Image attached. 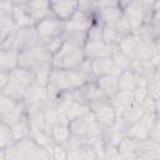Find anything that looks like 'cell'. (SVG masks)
<instances>
[{"instance_id": "13", "label": "cell", "mask_w": 160, "mask_h": 160, "mask_svg": "<svg viewBox=\"0 0 160 160\" xmlns=\"http://www.w3.org/2000/svg\"><path fill=\"white\" fill-rule=\"evenodd\" d=\"M136 160H150V158H149L148 155H140Z\"/></svg>"}, {"instance_id": "4", "label": "cell", "mask_w": 160, "mask_h": 160, "mask_svg": "<svg viewBox=\"0 0 160 160\" xmlns=\"http://www.w3.org/2000/svg\"><path fill=\"white\" fill-rule=\"evenodd\" d=\"M118 49L116 45H110L105 42L104 40L101 41H90L88 40L86 44L84 45V52L86 59L89 60H95V59H101V58H111L112 52Z\"/></svg>"}, {"instance_id": "9", "label": "cell", "mask_w": 160, "mask_h": 160, "mask_svg": "<svg viewBox=\"0 0 160 160\" xmlns=\"http://www.w3.org/2000/svg\"><path fill=\"white\" fill-rule=\"evenodd\" d=\"M118 85H119V90H122V91H135V89L138 88L136 74L132 72L131 70L122 71L121 75L118 78Z\"/></svg>"}, {"instance_id": "7", "label": "cell", "mask_w": 160, "mask_h": 160, "mask_svg": "<svg viewBox=\"0 0 160 160\" xmlns=\"http://www.w3.org/2000/svg\"><path fill=\"white\" fill-rule=\"evenodd\" d=\"M98 89L109 99L114 98L119 91L118 78L111 75H102L98 78Z\"/></svg>"}, {"instance_id": "5", "label": "cell", "mask_w": 160, "mask_h": 160, "mask_svg": "<svg viewBox=\"0 0 160 160\" xmlns=\"http://www.w3.org/2000/svg\"><path fill=\"white\" fill-rule=\"evenodd\" d=\"M78 5L79 2L74 1H52L50 2V10L54 16L65 22L70 20L78 11Z\"/></svg>"}, {"instance_id": "6", "label": "cell", "mask_w": 160, "mask_h": 160, "mask_svg": "<svg viewBox=\"0 0 160 160\" xmlns=\"http://www.w3.org/2000/svg\"><path fill=\"white\" fill-rule=\"evenodd\" d=\"M25 8L28 14L31 16L34 22H39L40 20L48 18L51 15L50 10V2L48 1H31V2H25Z\"/></svg>"}, {"instance_id": "12", "label": "cell", "mask_w": 160, "mask_h": 160, "mask_svg": "<svg viewBox=\"0 0 160 160\" xmlns=\"http://www.w3.org/2000/svg\"><path fill=\"white\" fill-rule=\"evenodd\" d=\"M52 159L54 160H68V151L62 146L55 145L52 148Z\"/></svg>"}, {"instance_id": "2", "label": "cell", "mask_w": 160, "mask_h": 160, "mask_svg": "<svg viewBox=\"0 0 160 160\" xmlns=\"http://www.w3.org/2000/svg\"><path fill=\"white\" fill-rule=\"evenodd\" d=\"M121 10L122 15L128 20L131 30L138 31L145 22L146 19V10L144 6V1H129L125 4H121Z\"/></svg>"}, {"instance_id": "8", "label": "cell", "mask_w": 160, "mask_h": 160, "mask_svg": "<svg viewBox=\"0 0 160 160\" xmlns=\"http://www.w3.org/2000/svg\"><path fill=\"white\" fill-rule=\"evenodd\" d=\"M19 66V51L12 50V49H2L1 51V71H9L11 72L12 70Z\"/></svg>"}, {"instance_id": "10", "label": "cell", "mask_w": 160, "mask_h": 160, "mask_svg": "<svg viewBox=\"0 0 160 160\" xmlns=\"http://www.w3.org/2000/svg\"><path fill=\"white\" fill-rule=\"evenodd\" d=\"M14 140L15 139H14L11 126L2 122V126H1V146H2V149H6V148L11 146Z\"/></svg>"}, {"instance_id": "3", "label": "cell", "mask_w": 160, "mask_h": 160, "mask_svg": "<svg viewBox=\"0 0 160 160\" xmlns=\"http://www.w3.org/2000/svg\"><path fill=\"white\" fill-rule=\"evenodd\" d=\"M108 99L102 100H94L91 101L92 112L100 124V126H111L116 119V111L111 102L106 101Z\"/></svg>"}, {"instance_id": "11", "label": "cell", "mask_w": 160, "mask_h": 160, "mask_svg": "<svg viewBox=\"0 0 160 160\" xmlns=\"http://www.w3.org/2000/svg\"><path fill=\"white\" fill-rule=\"evenodd\" d=\"M88 40L90 41H101L104 40V26L99 22H94L88 31Z\"/></svg>"}, {"instance_id": "1", "label": "cell", "mask_w": 160, "mask_h": 160, "mask_svg": "<svg viewBox=\"0 0 160 160\" xmlns=\"http://www.w3.org/2000/svg\"><path fill=\"white\" fill-rule=\"evenodd\" d=\"M35 30L38 35V44L46 45L55 38H59L65 32V22L54 15H50L35 24Z\"/></svg>"}]
</instances>
